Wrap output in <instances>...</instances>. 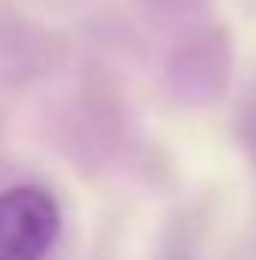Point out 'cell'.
<instances>
[{"mask_svg": "<svg viewBox=\"0 0 256 260\" xmlns=\"http://www.w3.org/2000/svg\"><path fill=\"white\" fill-rule=\"evenodd\" d=\"M60 238V204L46 185L0 189V260H46Z\"/></svg>", "mask_w": 256, "mask_h": 260, "instance_id": "6da1fadb", "label": "cell"}, {"mask_svg": "<svg viewBox=\"0 0 256 260\" xmlns=\"http://www.w3.org/2000/svg\"><path fill=\"white\" fill-rule=\"evenodd\" d=\"M241 143H245V151H249V158L256 166V94L241 106Z\"/></svg>", "mask_w": 256, "mask_h": 260, "instance_id": "7a4b0ae2", "label": "cell"}, {"mask_svg": "<svg viewBox=\"0 0 256 260\" xmlns=\"http://www.w3.org/2000/svg\"><path fill=\"white\" fill-rule=\"evenodd\" d=\"M162 260H192V256H189V249H185V245L170 241V245H166V253H162Z\"/></svg>", "mask_w": 256, "mask_h": 260, "instance_id": "3957f363", "label": "cell"}]
</instances>
